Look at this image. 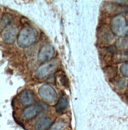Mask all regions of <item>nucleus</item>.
Masks as SVG:
<instances>
[{"instance_id":"obj_10","label":"nucleus","mask_w":128,"mask_h":130,"mask_svg":"<svg viewBox=\"0 0 128 130\" xmlns=\"http://www.w3.org/2000/svg\"><path fill=\"white\" fill-rule=\"evenodd\" d=\"M99 39L103 43H109L111 41L113 40L114 38L113 35H112V32H111L110 29L104 28L101 30Z\"/></svg>"},{"instance_id":"obj_13","label":"nucleus","mask_w":128,"mask_h":130,"mask_svg":"<svg viewBox=\"0 0 128 130\" xmlns=\"http://www.w3.org/2000/svg\"><path fill=\"white\" fill-rule=\"evenodd\" d=\"M105 73H106V74H107V76H108V77H111V79L114 78L115 76H116V70L111 66L107 67L106 69H105Z\"/></svg>"},{"instance_id":"obj_16","label":"nucleus","mask_w":128,"mask_h":130,"mask_svg":"<svg viewBox=\"0 0 128 130\" xmlns=\"http://www.w3.org/2000/svg\"><path fill=\"white\" fill-rule=\"evenodd\" d=\"M125 84H126V80H123V79H120L119 80V83L117 84V85L120 88H123L124 85H125Z\"/></svg>"},{"instance_id":"obj_1","label":"nucleus","mask_w":128,"mask_h":130,"mask_svg":"<svg viewBox=\"0 0 128 130\" xmlns=\"http://www.w3.org/2000/svg\"><path fill=\"white\" fill-rule=\"evenodd\" d=\"M37 39V32L32 27L22 28L18 36V43L21 47H27L32 45Z\"/></svg>"},{"instance_id":"obj_14","label":"nucleus","mask_w":128,"mask_h":130,"mask_svg":"<svg viewBox=\"0 0 128 130\" xmlns=\"http://www.w3.org/2000/svg\"><path fill=\"white\" fill-rule=\"evenodd\" d=\"M65 124L63 121H57L53 125H51L50 130H63Z\"/></svg>"},{"instance_id":"obj_5","label":"nucleus","mask_w":128,"mask_h":130,"mask_svg":"<svg viewBox=\"0 0 128 130\" xmlns=\"http://www.w3.org/2000/svg\"><path fill=\"white\" fill-rule=\"evenodd\" d=\"M56 67H57V62H55V61L47 62L42 64L37 69L35 73V75L38 78H44L45 76H48Z\"/></svg>"},{"instance_id":"obj_12","label":"nucleus","mask_w":128,"mask_h":130,"mask_svg":"<svg viewBox=\"0 0 128 130\" xmlns=\"http://www.w3.org/2000/svg\"><path fill=\"white\" fill-rule=\"evenodd\" d=\"M11 23V17L9 14H5L3 16L2 19H1V28H7L9 27V25Z\"/></svg>"},{"instance_id":"obj_11","label":"nucleus","mask_w":128,"mask_h":130,"mask_svg":"<svg viewBox=\"0 0 128 130\" xmlns=\"http://www.w3.org/2000/svg\"><path fill=\"white\" fill-rule=\"evenodd\" d=\"M68 106V99L64 95L61 96L58 100L56 105L55 106V108L57 113H62L64 111Z\"/></svg>"},{"instance_id":"obj_17","label":"nucleus","mask_w":128,"mask_h":130,"mask_svg":"<svg viewBox=\"0 0 128 130\" xmlns=\"http://www.w3.org/2000/svg\"><path fill=\"white\" fill-rule=\"evenodd\" d=\"M60 80H61L60 82H61L64 86L66 85V81H67V80H66V76H63V77H62L61 79H60Z\"/></svg>"},{"instance_id":"obj_9","label":"nucleus","mask_w":128,"mask_h":130,"mask_svg":"<svg viewBox=\"0 0 128 130\" xmlns=\"http://www.w3.org/2000/svg\"><path fill=\"white\" fill-rule=\"evenodd\" d=\"M19 100L22 105H30L33 102V92L29 90H24L19 95Z\"/></svg>"},{"instance_id":"obj_8","label":"nucleus","mask_w":128,"mask_h":130,"mask_svg":"<svg viewBox=\"0 0 128 130\" xmlns=\"http://www.w3.org/2000/svg\"><path fill=\"white\" fill-rule=\"evenodd\" d=\"M53 121L48 117H44L40 118L36 122L35 130H48L51 127Z\"/></svg>"},{"instance_id":"obj_7","label":"nucleus","mask_w":128,"mask_h":130,"mask_svg":"<svg viewBox=\"0 0 128 130\" xmlns=\"http://www.w3.org/2000/svg\"><path fill=\"white\" fill-rule=\"evenodd\" d=\"M17 34H18V28L13 26H9L4 28V30H3L1 36L3 40L5 43H11L16 39Z\"/></svg>"},{"instance_id":"obj_3","label":"nucleus","mask_w":128,"mask_h":130,"mask_svg":"<svg viewBox=\"0 0 128 130\" xmlns=\"http://www.w3.org/2000/svg\"><path fill=\"white\" fill-rule=\"evenodd\" d=\"M47 108V106L42 103H38L36 105L33 106H29L25 107L22 112V118L25 120H31L36 117L41 110H44Z\"/></svg>"},{"instance_id":"obj_2","label":"nucleus","mask_w":128,"mask_h":130,"mask_svg":"<svg viewBox=\"0 0 128 130\" xmlns=\"http://www.w3.org/2000/svg\"><path fill=\"white\" fill-rule=\"evenodd\" d=\"M111 32L118 36H125L128 32V26L126 20L122 16H116L111 21Z\"/></svg>"},{"instance_id":"obj_15","label":"nucleus","mask_w":128,"mask_h":130,"mask_svg":"<svg viewBox=\"0 0 128 130\" xmlns=\"http://www.w3.org/2000/svg\"><path fill=\"white\" fill-rule=\"evenodd\" d=\"M120 72H121L122 75H123L126 77H128V62H125L121 66Z\"/></svg>"},{"instance_id":"obj_4","label":"nucleus","mask_w":128,"mask_h":130,"mask_svg":"<svg viewBox=\"0 0 128 130\" xmlns=\"http://www.w3.org/2000/svg\"><path fill=\"white\" fill-rule=\"evenodd\" d=\"M39 95L43 100L48 103H52L56 99V91L51 86L48 85H44L39 88Z\"/></svg>"},{"instance_id":"obj_6","label":"nucleus","mask_w":128,"mask_h":130,"mask_svg":"<svg viewBox=\"0 0 128 130\" xmlns=\"http://www.w3.org/2000/svg\"><path fill=\"white\" fill-rule=\"evenodd\" d=\"M55 55V49L50 44L44 45L42 47L38 53V60L40 62H48V60L53 58Z\"/></svg>"}]
</instances>
